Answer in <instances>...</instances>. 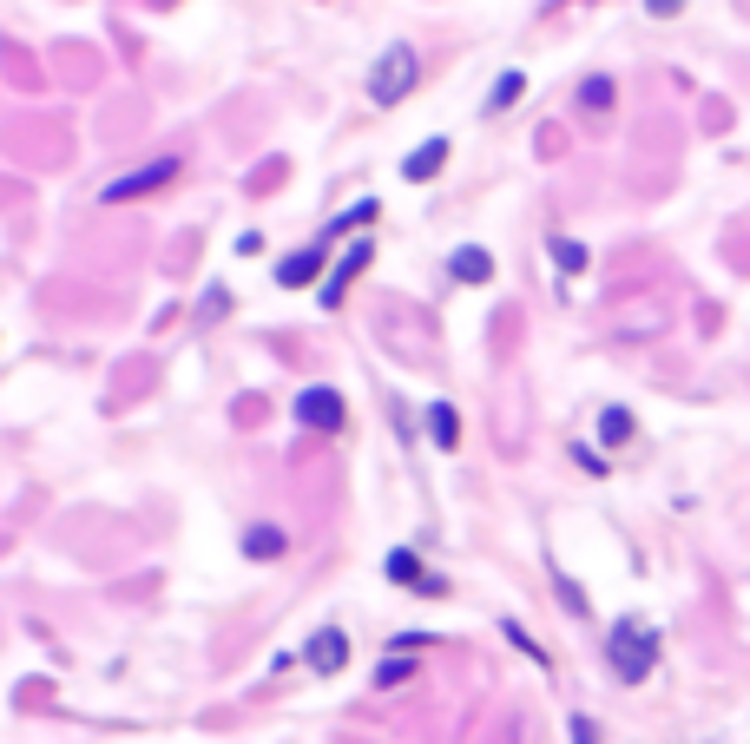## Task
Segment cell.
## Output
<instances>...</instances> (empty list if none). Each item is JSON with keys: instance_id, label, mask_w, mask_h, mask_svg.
Returning <instances> with one entry per match:
<instances>
[{"instance_id": "cell-1", "label": "cell", "mask_w": 750, "mask_h": 744, "mask_svg": "<svg viewBox=\"0 0 750 744\" xmlns=\"http://www.w3.org/2000/svg\"><path fill=\"white\" fill-rule=\"evenodd\" d=\"M658 659V639L645 633V626H619L612 633V665H619V679H645Z\"/></svg>"}, {"instance_id": "cell-2", "label": "cell", "mask_w": 750, "mask_h": 744, "mask_svg": "<svg viewBox=\"0 0 750 744\" xmlns=\"http://www.w3.org/2000/svg\"><path fill=\"white\" fill-rule=\"evenodd\" d=\"M408 86H415V53H408V47H395L389 60H382V66L369 73V99H375V106H395V99H402Z\"/></svg>"}, {"instance_id": "cell-3", "label": "cell", "mask_w": 750, "mask_h": 744, "mask_svg": "<svg viewBox=\"0 0 750 744\" xmlns=\"http://www.w3.org/2000/svg\"><path fill=\"white\" fill-rule=\"evenodd\" d=\"M178 172V159H158L152 172H132V178H119V185H106V205H125V198H139V191H152V185H165V178Z\"/></svg>"}, {"instance_id": "cell-4", "label": "cell", "mask_w": 750, "mask_h": 744, "mask_svg": "<svg viewBox=\"0 0 750 744\" xmlns=\"http://www.w3.org/2000/svg\"><path fill=\"white\" fill-rule=\"evenodd\" d=\"M297 415H303V422H316V428H343V402L329 396V389H310V396L297 402Z\"/></svg>"}, {"instance_id": "cell-5", "label": "cell", "mask_w": 750, "mask_h": 744, "mask_svg": "<svg viewBox=\"0 0 750 744\" xmlns=\"http://www.w3.org/2000/svg\"><path fill=\"white\" fill-rule=\"evenodd\" d=\"M310 659H316V665H323V672H329V665L343 659V633H323V639H316V646H310Z\"/></svg>"}, {"instance_id": "cell-6", "label": "cell", "mask_w": 750, "mask_h": 744, "mask_svg": "<svg viewBox=\"0 0 750 744\" xmlns=\"http://www.w3.org/2000/svg\"><path fill=\"white\" fill-rule=\"evenodd\" d=\"M625 435H632V415L612 409V415H606V442H625Z\"/></svg>"}, {"instance_id": "cell-7", "label": "cell", "mask_w": 750, "mask_h": 744, "mask_svg": "<svg viewBox=\"0 0 750 744\" xmlns=\"http://www.w3.org/2000/svg\"><path fill=\"white\" fill-rule=\"evenodd\" d=\"M435 165H441V139H435V145H428L422 159H415V178H428V172H435Z\"/></svg>"}, {"instance_id": "cell-8", "label": "cell", "mask_w": 750, "mask_h": 744, "mask_svg": "<svg viewBox=\"0 0 750 744\" xmlns=\"http://www.w3.org/2000/svg\"><path fill=\"white\" fill-rule=\"evenodd\" d=\"M645 7H652V14H678V7H685V0H645Z\"/></svg>"}]
</instances>
